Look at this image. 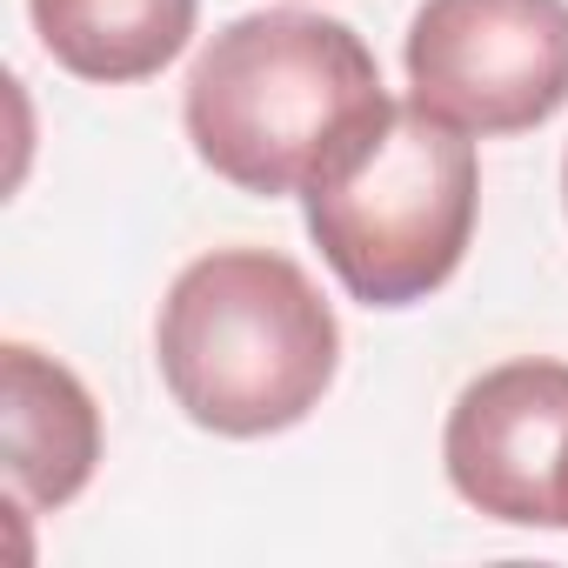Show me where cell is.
I'll use <instances>...</instances> for the list:
<instances>
[{
	"mask_svg": "<svg viewBox=\"0 0 568 568\" xmlns=\"http://www.w3.org/2000/svg\"><path fill=\"white\" fill-rule=\"evenodd\" d=\"M561 207H568V154H561Z\"/></svg>",
	"mask_w": 568,
	"mask_h": 568,
	"instance_id": "ba28073f",
	"label": "cell"
},
{
	"mask_svg": "<svg viewBox=\"0 0 568 568\" xmlns=\"http://www.w3.org/2000/svg\"><path fill=\"white\" fill-rule=\"evenodd\" d=\"M0 422H8V501L14 515L68 508L101 462V408L74 368L8 342L0 348Z\"/></svg>",
	"mask_w": 568,
	"mask_h": 568,
	"instance_id": "8992f818",
	"label": "cell"
},
{
	"mask_svg": "<svg viewBox=\"0 0 568 568\" xmlns=\"http://www.w3.org/2000/svg\"><path fill=\"white\" fill-rule=\"evenodd\" d=\"M41 48L94 88L154 81L187 41L201 0H28Z\"/></svg>",
	"mask_w": 568,
	"mask_h": 568,
	"instance_id": "52a82bcc",
	"label": "cell"
},
{
	"mask_svg": "<svg viewBox=\"0 0 568 568\" xmlns=\"http://www.w3.org/2000/svg\"><path fill=\"white\" fill-rule=\"evenodd\" d=\"M408 94L462 134H528L568 108V0H422Z\"/></svg>",
	"mask_w": 568,
	"mask_h": 568,
	"instance_id": "277c9868",
	"label": "cell"
},
{
	"mask_svg": "<svg viewBox=\"0 0 568 568\" xmlns=\"http://www.w3.org/2000/svg\"><path fill=\"white\" fill-rule=\"evenodd\" d=\"M475 134L415 94H388L302 187L308 234L362 308H415L448 288L475 241Z\"/></svg>",
	"mask_w": 568,
	"mask_h": 568,
	"instance_id": "3957f363",
	"label": "cell"
},
{
	"mask_svg": "<svg viewBox=\"0 0 568 568\" xmlns=\"http://www.w3.org/2000/svg\"><path fill=\"white\" fill-rule=\"evenodd\" d=\"M382 101V68L348 21L267 8L227 21L194 54L181 121L227 187L281 201L302 194Z\"/></svg>",
	"mask_w": 568,
	"mask_h": 568,
	"instance_id": "7a4b0ae2",
	"label": "cell"
},
{
	"mask_svg": "<svg viewBox=\"0 0 568 568\" xmlns=\"http://www.w3.org/2000/svg\"><path fill=\"white\" fill-rule=\"evenodd\" d=\"M455 495L515 528H568V362H501L475 375L442 428Z\"/></svg>",
	"mask_w": 568,
	"mask_h": 568,
	"instance_id": "5b68a950",
	"label": "cell"
},
{
	"mask_svg": "<svg viewBox=\"0 0 568 568\" xmlns=\"http://www.w3.org/2000/svg\"><path fill=\"white\" fill-rule=\"evenodd\" d=\"M154 362L194 428L261 442L322 408L342 368V322L302 261L274 247H214L174 274Z\"/></svg>",
	"mask_w": 568,
	"mask_h": 568,
	"instance_id": "6da1fadb",
	"label": "cell"
}]
</instances>
